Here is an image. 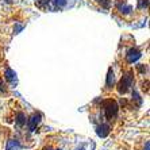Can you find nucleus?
I'll list each match as a JSON object with an SVG mask.
<instances>
[{"instance_id": "obj_3", "label": "nucleus", "mask_w": 150, "mask_h": 150, "mask_svg": "<svg viewBox=\"0 0 150 150\" xmlns=\"http://www.w3.org/2000/svg\"><path fill=\"white\" fill-rule=\"evenodd\" d=\"M54 4L58 6V7H62V6L67 4V0H54Z\"/></svg>"}, {"instance_id": "obj_5", "label": "nucleus", "mask_w": 150, "mask_h": 150, "mask_svg": "<svg viewBox=\"0 0 150 150\" xmlns=\"http://www.w3.org/2000/svg\"><path fill=\"white\" fill-rule=\"evenodd\" d=\"M46 3H49V0H39V1H38L39 6H42V4H46Z\"/></svg>"}, {"instance_id": "obj_4", "label": "nucleus", "mask_w": 150, "mask_h": 150, "mask_svg": "<svg viewBox=\"0 0 150 150\" xmlns=\"http://www.w3.org/2000/svg\"><path fill=\"white\" fill-rule=\"evenodd\" d=\"M98 3H100L103 7H110V0H96Z\"/></svg>"}, {"instance_id": "obj_1", "label": "nucleus", "mask_w": 150, "mask_h": 150, "mask_svg": "<svg viewBox=\"0 0 150 150\" xmlns=\"http://www.w3.org/2000/svg\"><path fill=\"white\" fill-rule=\"evenodd\" d=\"M134 83V73L131 70H127V72H123L122 79L116 83V89L119 91V93H127V92L131 89Z\"/></svg>"}, {"instance_id": "obj_2", "label": "nucleus", "mask_w": 150, "mask_h": 150, "mask_svg": "<svg viewBox=\"0 0 150 150\" xmlns=\"http://www.w3.org/2000/svg\"><path fill=\"white\" fill-rule=\"evenodd\" d=\"M39 150H56V142L54 141H47Z\"/></svg>"}]
</instances>
